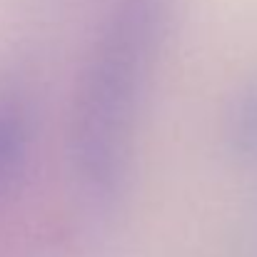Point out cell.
I'll return each instance as SVG.
<instances>
[{
    "mask_svg": "<svg viewBox=\"0 0 257 257\" xmlns=\"http://www.w3.org/2000/svg\"><path fill=\"white\" fill-rule=\"evenodd\" d=\"M23 148V120L13 107H0V177L13 168Z\"/></svg>",
    "mask_w": 257,
    "mask_h": 257,
    "instance_id": "7a4b0ae2",
    "label": "cell"
},
{
    "mask_svg": "<svg viewBox=\"0 0 257 257\" xmlns=\"http://www.w3.org/2000/svg\"><path fill=\"white\" fill-rule=\"evenodd\" d=\"M175 0H112L95 35L73 110V158L95 192H112L145 75Z\"/></svg>",
    "mask_w": 257,
    "mask_h": 257,
    "instance_id": "6da1fadb",
    "label": "cell"
}]
</instances>
